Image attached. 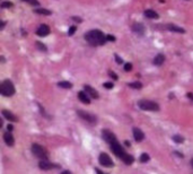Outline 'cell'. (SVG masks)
<instances>
[{"label":"cell","mask_w":193,"mask_h":174,"mask_svg":"<svg viewBox=\"0 0 193 174\" xmlns=\"http://www.w3.org/2000/svg\"><path fill=\"white\" fill-rule=\"evenodd\" d=\"M85 39L87 41V43H89L93 46L103 45L106 42V36L98 30H91L89 32H87L85 34Z\"/></svg>","instance_id":"1"},{"label":"cell","mask_w":193,"mask_h":174,"mask_svg":"<svg viewBox=\"0 0 193 174\" xmlns=\"http://www.w3.org/2000/svg\"><path fill=\"white\" fill-rule=\"evenodd\" d=\"M0 93L4 95V96H13L15 94V87L14 84L9 80L6 79L2 82V84L0 86Z\"/></svg>","instance_id":"2"},{"label":"cell","mask_w":193,"mask_h":174,"mask_svg":"<svg viewBox=\"0 0 193 174\" xmlns=\"http://www.w3.org/2000/svg\"><path fill=\"white\" fill-rule=\"evenodd\" d=\"M139 108L143 111H158L159 110V105L155 103L153 101H148V100H141L138 102Z\"/></svg>","instance_id":"3"},{"label":"cell","mask_w":193,"mask_h":174,"mask_svg":"<svg viewBox=\"0 0 193 174\" xmlns=\"http://www.w3.org/2000/svg\"><path fill=\"white\" fill-rule=\"evenodd\" d=\"M32 153L34 154V156L39 157V158H41V160H46V158H48L46 150L44 149V147H42V146L39 145V144H33Z\"/></svg>","instance_id":"4"},{"label":"cell","mask_w":193,"mask_h":174,"mask_svg":"<svg viewBox=\"0 0 193 174\" xmlns=\"http://www.w3.org/2000/svg\"><path fill=\"white\" fill-rule=\"evenodd\" d=\"M111 149H112V152L114 153V155H116L119 158H121L122 160L123 157L127 155V153L124 152V149H123V147L119 144V142L116 140V142H112L111 144Z\"/></svg>","instance_id":"5"},{"label":"cell","mask_w":193,"mask_h":174,"mask_svg":"<svg viewBox=\"0 0 193 174\" xmlns=\"http://www.w3.org/2000/svg\"><path fill=\"white\" fill-rule=\"evenodd\" d=\"M99 163L105 166V168H112L113 166V161H112V158L109 157L107 154H105V153H102V154L99 155Z\"/></svg>","instance_id":"6"},{"label":"cell","mask_w":193,"mask_h":174,"mask_svg":"<svg viewBox=\"0 0 193 174\" xmlns=\"http://www.w3.org/2000/svg\"><path fill=\"white\" fill-rule=\"evenodd\" d=\"M77 114L81 119H84V120H86L87 122L89 123H95L96 122V116H93V114H90V113H88V112H85V111H77Z\"/></svg>","instance_id":"7"},{"label":"cell","mask_w":193,"mask_h":174,"mask_svg":"<svg viewBox=\"0 0 193 174\" xmlns=\"http://www.w3.org/2000/svg\"><path fill=\"white\" fill-rule=\"evenodd\" d=\"M102 134H103L104 140H105L106 142H109V145H111L112 142H116V140H117V139H116V137H115V135H114L112 131H109V130L104 129Z\"/></svg>","instance_id":"8"},{"label":"cell","mask_w":193,"mask_h":174,"mask_svg":"<svg viewBox=\"0 0 193 174\" xmlns=\"http://www.w3.org/2000/svg\"><path fill=\"white\" fill-rule=\"evenodd\" d=\"M36 34H37L39 36H46V35L50 34V27L48 25H45V24H42V25L36 30Z\"/></svg>","instance_id":"9"},{"label":"cell","mask_w":193,"mask_h":174,"mask_svg":"<svg viewBox=\"0 0 193 174\" xmlns=\"http://www.w3.org/2000/svg\"><path fill=\"white\" fill-rule=\"evenodd\" d=\"M39 168L41 170H44V171H48V170H51V168H54L55 165L52 164L51 162H49L48 160H42V161L39 163Z\"/></svg>","instance_id":"10"},{"label":"cell","mask_w":193,"mask_h":174,"mask_svg":"<svg viewBox=\"0 0 193 174\" xmlns=\"http://www.w3.org/2000/svg\"><path fill=\"white\" fill-rule=\"evenodd\" d=\"M132 131H133V138H135V142H140L143 140V138H145V134H143L139 128H133Z\"/></svg>","instance_id":"11"},{"label":"cell","mask_w":193,"mask_h":174,"mask_svg":"<svg viewBox=\"0 0 193 174\" xmlns=\"http://www.w3.org/2000/svg\"><path fill=\"white\" fill-rule=\"evenodd\" d=\"M85 90H86V93L90 96V98H95V100H97V98L99 97V95H98V93L96 92V90L93 88L89 85H86V86H85Z\"/></svg>","instance_id":"12"},{"label":"cell","mask_w":193,"mask_h":174,"mask_svg":"<svg viewBox=\"0 0 193 174\" xmlns=\"http://www.w3.org/2000/svg\"><path fill=\"white\" fill-rule=\"evenodd\" d=\"M2 116L7 119V120H9V121H12V122H16L17 121V118L15 114H13L12 112H9V111H7V110H2Z\"/></svg>","instance_id":"13"},{"label":"cell","mask_w":193,"mask_h":174,"mask_svg":"<svg viewBox=\"0 0 193 174\" xmlns=\"http://www.w3.org/2000/svg\"><path fill=\"white\" fill-rule=\"evenodd\" d=\"M132 30H133V32L137 33V34H139V35H143L145 34V27L142 24L140 23H135L132 25Z\"/></svg>","instance_id":"14"},{"label":"cell","mask_w":193,"mask_h":174,"mask_svg":"<svg viewBox=\"0 0 193 174\" xmlns=\"http://www.w3.org/2000/svg\"><path fill=\"white\" fill-rule=\"evenodd\" d=\"M4 140L8 146H13L14 142H15V139H14L13 135L10 132H5L4 134Z\"/></svg>","instance_id":"15"},{"label":"cell","mask_w":193,"mask_h":174,"mask_svg":"<svg viewBox=\"0 0 193 174\" xmlns=\"http://www.w3.org/2000/svg\"><path fill=\"white\" fill-rule=\"evenodd\" d=\"M78 98L85 104H89L90 103V97L85 93V92H79L78 93Z\"/></svg>","instance_id":"16"},{"label":"cell","mask_w":193,"mask_h":174,"mask_svg":"<svg viewBox=\"0 0 193 174\" xmlns=\"http://www.w3.org/2000/svg\"><path fill=\"white\" fill-rule=\"evenodd\" d=\"M168 31H171V32H176V33H185V31L182 28V27H179V26L174 25V24H167L166 25Z\"/></svg>","instance_id":"17"},{"label":"cell","mask_w":193,"mask_h":174,"mask_svg":"<svg viewBox=\"0 0 193 174\" xmlns=\"http://www.w3.org/2000/svg\"><path fill=\"white\" fill-rule=\"evenodd\" d=\"M145 16L147 18H150V19H157L158 18V14L156 13L155 10H151V9L145 10Z\"/></svg>","instance_id":"18"},{"label":"cell","mask_w":193,"mask_h":174,"mask_svg":"<svg viewBox=\"0 0 193 174\" xmlns=\"http://www.w3.org/2000/svg\"><path fill=\"white\" fill-rule=\"evenodd\" d=\"M165 61V56L164 54H157L154 59V65L155 66H161Z\"/></svg>","instance_id":"19"},{"label":"cell","mask_w":193,"mask_h":174,"mask_svg":"<svg viewBox=\"0 0 193 174\" xmlns=\"http://www.w3.org/2000/svg\"><path fill=\"white\" fill-rule=\"evenodd\" d=\"M122 161L124 162V164H127V165H131L133 162H135V158L131 156V155H129V154H127L124 157L122 158Z\"/></svg>","instance_id":"20"},{"label":"cell","mask_w":193,"mask_h":174,"mask_svg":"<svg viewBox=\"0 0 193 174\" xmlns=\"http://www.w3.org/2000/svg\"><path fill=\"white\" fill-rule=\"evenodd\" d=\"M58 86L59 87H62V88H67V90H69V88H71L72 87V84H70L69 82H60V83H58Z\"/></svg>","instance_id":"21"},{"label":"cell","mask_w":193,"mask_h":174,"mask_svg":"<svg viewBox=\"0 0 193 174\" xmlns=\"http://www.w3.org/2000/svg\"><path fill=\"white\" fill-rule=\"evenodd\" d=\"M129 86L131 87V88H135V90H140L142 87V84L140 82H135V83H130Z\"/></svg>","instance_id":"22"},{"label":"cell","mask_w":193,"mask_h":174,"mask_svg":"<svg viewBox=\"0 0 193 174\" xmlns=\"http://www.w3.org/2000/svg\"><path fill=\"white\" fill-rule=\"evenodd\" d=\"M35 13L36 14H40V15H51V12L50 10H48V9H35Z\"/></svg>","instance_id":"23"},{"label":"cell","mask_w":193,"mask_h":174,"mask_svg":"<svg viewBox=\"0 0 193 174\" xmlns=\"http://www.w3.org/2000/svg\"><path fill=\"white\" fill-rule=\"evenodd\" d=\"M149 160H150V157H149V155L147 153H143L140 156V162L141 163H147V162H149Z\"/></svg>","instance_id":"24"},{"label":"cell","mask_w":193,"mask_h":174,"mask_svg":"<svg viewBox=\"0 0 193 174\" xmlns=\"http://www.w3.org/2000/svg\"><path fill=\"white\" fill-rule=\"evenodd\" d=\"M173 140L175 142H177V144H181V142H184V138L181 135H175V136H173Z\"/></svg>","instance_id":"25"},{"label":"cell","mask_w":193,"mask_h":174,"mask_svg":"<svg viewBox=\"0 0 193 174\" xmlns=\"http://www.w3.org/2000/svg\"><path fill=\"white\" fill-rule=\"evenodd\" d=\"M36 46H39V49L41 50V51H46V46H45V44H43L42 42H36Z\"/></svg>","instance_id":"26"},{"label":"cell","mask_w":193,"mask_h":174,"mask_svg":"<svg viewBox=\"0 0 193 174\" xmlns=\"http://www.w3.org/2000/svg\"><path fill=\"white\" fill-rule=\"evenodd\" d=\"M9 7H13V4L10 1H4L1 4V8H9Z\"/></svg>","instance_id":"27"},{"label":"cell","mask_w":193,"mask_h":174,"mask_svg":"<svg viewBox=\"0 0 193 174\" xmlns=\"http://www.w3.org/2000/svg\"><path fill=\"white\" fill-rule=\"evenodd\" d=\"M132 69V65L131 64H127V65L124 66V70L125 71H130Z\"/></svg>","instance_id":"28"},{"label":"cell","mask_w":193,"mask_h":174,"mask_svg":"<svg viewBox=\"0 0 193 174\" xmlns=\"http://www.w3.org/2000/svg\"><path fill=\"white\" fill-rule=\"evenodd\" d=\"M75 32H76V27L75 26H71L70 28H69V35H72Z\"/></svg>","instance_id":"29"},{"label":"cell","mask_w":193,"mask_h":174,"mask_svg":"<svg viewBox=\"0 0 193 174\" xmlns=\"http://www.w3.org/2000/svg\"><path fill=\"white\" fill-rule=\"evenodd\" d=\"M113 86H114V85L112 84V83H105V84H104V87H105V88H113Z\"/></svg>","instance_id":"30"},{"label":"cell","mask_w":193,"mask_h":174,"mask_svg":"<svg viewBox=\"0 0 193 174\" xmlns=\"http://www.w3.org/2000/svg\"><path fill=\"white\" fill-rule=\"evenodd\" d=\"M28 2H30L31 5H34V6H37V5L40 4L37 0H28Z\"/></svg>","instance_id":"31"},{"label":"cell","mask_w":193,"mask_h":174,"mask_svg":"<svg viewBox=\"0 0 193 174\" xmlns=\"http://www.w3.org/2000/svg\"><path fill=\"white\" fill-rule=\"evenodd\" d=\"M106 40H109V41H112V42H114V41H115V38H114L113 35H107V36H106Z\"/></svg>","instance_id":"32"},{"label":"cell","mask_w":193,"mask_h":174,"mask_svg":"<svg viewBox=\"0 0 193 174\" xmlns=\"http://www.w3.org/2000/svg\"><path fill=\"white\" fill-rule=\"evenodd\" d=\"M109 76L113 78V79H117V76H116V75L114 74V72H113V71H109Z\"/></svg>","instance_id":"33"},{"label":"cell","mask_w":193,"mask_h":174,"mask_svg":"<svg viewBox=\"0 0 193 174\" xmlns=\"http://www.w3.org/2000/svg\"><path fill=\"white\" fill-rule=\"evenodd\" d=\"M115 60H116V62H119V64H122V59L120 58L119 56H115Z\"/></svg>","instance_id":"34"},{"label":"cell","mask_w":193,"mask_h":174,"mask_svg":"<svg viewBox=\"0 0 193 174\" xmlns=\"http://www.w3.org/2000/svg\"><path fill=\"white\" fill-rule=\"evenodd\" d=\"M72 19H75L77 23H80V22H83V19L81 18H79V17H72Z\"/></svg>","instance_id":"35"},{"label":"cell","mask_w":193,"mask_h":174,"mask_svg":"<svg viewBox=\"0 0 193 174\" xmlns=\"http://www.w3.org/2000/svg\"><path fill=\"white\" fill-rule=\"evenodd\" d=\"M187 97H190L191 100H193V94L192 93H189V94H187Z\"/></svg>","instance_id":"36"},{"label":"cell","mask_w":193,"mask_h":174,"mask_svg":"<svg viewBox=\"0 0 193 174\" xmlns=\"http://www.w3.org/2000/svg\"><path fill=\"white\" fill-rule=\"evenodd\" d=\"M61 174H71V173L69 172V171H63V172H62Z\"/></svg>","instance_id":"37"},{"label":"cell","mask_w":193,"mask_h":174,"mask_svg":"<svg viewBox=\"0 0 193 174\" xmlns=\"http://www.w3.org/2000/svg\"><path fill=\"white\" fill-rule=\"evenodd\" d=\"M96 173H97V174H104V173H102V172H101V171H99L98 168H96Z\"/></svg>","instance_id":"38"},{"label":"cell","mask_w":193,"mask_h":174,"mask_svg":"<svg viewBox=\"0 0 193 174\" xmlns=\"http://www.w3.org/2000/svg\"><path fill=\"white\" fill-rule=\"evenodd\" d=\"M4 27H5V22H2V23H1V27H0V28H1V30H2V28H4Z\"/></svg>","instance_id":"39"},{"label":"cell","mask_w":193,"mask_h":174,"mask_svg":"<svg viewBox=\"0 0 193 174\" xmlns=\"http://www.w3.org/2000/svg\"><path fill=\"white\" fill-rule=\"evenodd\" d=\"M8 130L12 131V130H13V126H8Z\"/></svg>","instance_id":"40"},{"label":"cell","mask_w":193,"mask_h":174,"mask_svg":"<svg viewBox=\"0 0 193 174\" xmlns=\"http://www.w3.org/2000/svg\"><path fill=\"white\" fill-rule=\"evenodd\" d=\"M124 144H125L127 146H130V142H124Z\"/></svg>","instance_id":"41"},{"label":"cell","mask_w":193,"mask_h":174,"mask_svg":"<svg viewBox=\"0 0 193 174\" xmlns=\"http://www.w3.org/2000/svg\"><path fill=\"white\" fill-rule=\"evenodd\" d=\"M191 164H192V166H193V160H192V161H191Z\"/></svg>","instance_id":"42"},{"label":"cell","mask_w":193,"mask_h":174,"mask_svg":"<svg viewBox=\"0 0 193 174\" xmlns=\"http://www.w3.org/2000/svg\"><path fill=\"white\" fill-rule=\"evenodd\" d=\"M24 1H26V2H28V0H24Z\"/></svg>","instance_id":"43"}]
</instances>
